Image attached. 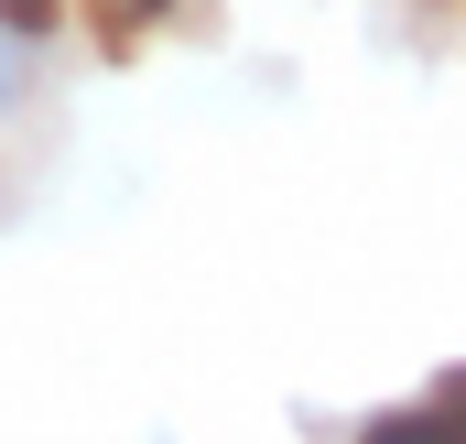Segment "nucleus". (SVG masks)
I'll return each instance as SVG.
<instances>
[{
	"label": "nucleus",
	"mask_w": 466,
	"mask_h": 444,
	"mask_svg": "<svg viewBox=\"0 0 466 444\" xmlns=\"http://www.w3.org/2000/svg\"><path fill=\"white\" fill-rule=\"evenodd\" d=\"M44 55H55V44H44V33H22V22L0 11V119H11L33 87H44Z\"/></svg>",
	"instance_id": "nucleus-1"
},
{
	"label": "nucleus",
	"mask_w": 466,
	"mask_h": 444,
	"mask_svg": "<svg viewBox=\"0 0 466 444\" xmlns=\"http://www.w3.org/2000/svg\"><path fill=\"white\" fill-rule=\"evenodd\" d=\"M141 444H174V434H141Z\"/></svg>",
	"instance_id": "nucleus-2"
}]
</instances>
